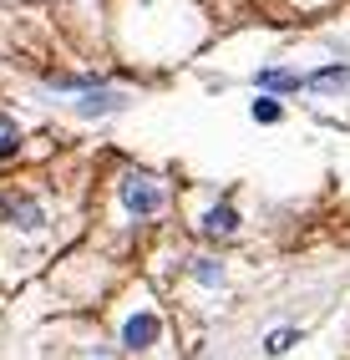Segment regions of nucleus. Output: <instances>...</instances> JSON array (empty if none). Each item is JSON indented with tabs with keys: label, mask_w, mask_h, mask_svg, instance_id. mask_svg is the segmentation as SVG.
<instances>
[{
	"label": "nucleus",
	"mask_w": 350,
	"mask_h": 360,
	"mask_svg": "<svg viewBox=\"0 0 350 360\" xmlns=\"http://www.w3.org/2000/svg\"><path fill=\"white\" fill-rule=\"evenodd\" d=\"M193 279L198 284H223V269H219L214 259H193Z\"/></svg>",
	"instance_id": "nucleus-10"
},
{
	"label": "nucleus",
	"mask_w": 350,
	"mask_h": 360,
	"mask_svg": "<svg viewBox=\"0 0 350 360\" xmlns=\"http://www.w3.org/2000/svg\"><path fill=\"white\" fill-rule=\"evenodd\" d=\"M259 86H264V91H299V86H305V77L279 71V66H264V71H259Z\"/></svg>",
	"instance_id": "nucleus-6"
},
{
	"label": "nucleus",
	"mask_w": 350,
	"mask_h": 360,
	"mask_svg": "<svg viewBox=\"0 0 350 360\" xmlns=\"http://www.w3.org/2000/svg\"><path fill=\"white\" fill-rule=\"evenodd\" d=\"M279 117H285V107H279L274 97H259V102H254V122H279Z\"/></svg>",
	"instance_id": "nucleus-11"
},
{
	"label": "nucleus",
	"mask_w": 350,
	"mask_h": 360,
	"mask_svg": "<svg viewBox=\"0 0 350 360\" xmlns=\"http://www.w3.org/2000/svg\"><path fill=\"white\" fill-rule=\"evenodd\" d=\"M15 153H20V127L11 122L6 112H0V162H6V158H15Z\"/></svg>",
	"instance_id": "nucleus-7"
},
{
	"label": "nucleus",
	"mask_w": 350,
	"mask_h": 360,
	"mask_svg": "<svg viewBox=\"0 0 350 360\" xmlns=\"http://www.w3.org/2000/svg\"><path fill=\"white\" fill-rule=\"evenodd\" d=\"M127 97H117V91H107V86H91V97H82L77 102V112L82 117H102V112H117Z\"/></svg>",
	"instance_id": "nucleus-5"
},
{
	"label": "nucleus",
	"mask_w": 350,
	"mask_h": 360,
	"mask_svg": "<svg viewBox=\"0 0 350 360\" xmlns=\"http://www.w3.org/2000/svg\"><path fill=\"white\" fill-rule=\"evenodd\" d=\"M0 219H6L11 229H20V233H36L46 224V208L31 193H0Z\"/></svg>",
	"instance_id": "nucleus-2"
},
{
	"label": "nucleus",
	"mask_w": 350,
	"mask_h": 360,
	"mask_svg": "<svg viewBox=\"0 0 350 360\" xmlns=\"http://www.w3.org/2000/svg\"><path fill=\"white\" fill-rule=\"evenodd\" d=\"M122 208L132 213V219H157V213L168 208V188H162V178H153V173H127V183H122Z\"/></svg>",
	"instance_id": "nucleus-1"
},
{
	"label": "nucleus",
	"mask_w": 350,
	"mask_h": 360,
	"mask_svg": "<svg viewBox=\"0 0 350 360\" xmlns=\"http://www.w3.org/2000/svg\"><path fill=\"white\" fill-rule=\"evenodd\" d=\"M198 229H203L208 238H233V233H239V208H228V203H219V208H208Z\"/></svg>",
	"instance_id": "nucleus-4"
},
{
	"label": "nucleus",
	"mask_w": 350,
	"mask_h": 360,
	"mask_svg": "<svg viewBox=\"0 0 350 360\" xmlns=\"http://www.w3.org/2000/svg\"><path fill=\"white\" fill-rule=\"evenodd\" d=\"M350 82V66H325V71H315V77H305V86H345Z\"/></svg>",
	"instance_id": "nucleus-8"
},
{
	"label": "nucleus",
	"mask_w": 350,
	"mask_h": 360,
	"mask_svg": "<svg viewBox=\"0 0 350 360\" xmlns=\"http://www.w3.org/2000/svg\"><path fill=\"white\" fill-rule=\"evenodd\" d=\"M294 340H299V330H290V325H285V330H269V340H264V350H269V355H285V350H290Z\"/></svg>",
	"instance_id": "nucleus-9"
},
{
	"label": "nucleus",
	"mask_w": 350,
	"mask_h": 360,
	"mask_svg": "<svg viewBox=\"0 0 350 360\" xmlns=\"http://www.w3.org/2000/svg\"><path fill=\"white\" fill-rule=\"evenodd\" d=\"M157 330H162L157 315H148V309H143V315H132V320L122 325V345H127V350H148V345L157 340Z\"/></svg>",
	"instance_id": "nucleus-3"
}]
</instances>
